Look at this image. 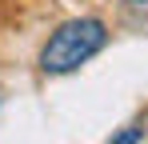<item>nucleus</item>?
Masks as SVG:
<instances>
[{
	"mask_svg": "<svg viewBox=\"0 0 148 144\" xmlns=\"http://www.w3.org/2000/svg\"><path fill=\"white\" fill-rule=\"evenodd\" d=\"M104 44H108V24L100 16H72V20L56 24V32L44 40L36 68L44 76H68L80 64H88Z\"/></svg>",
	"mask_w": 148,
	"mask_h": 144,
	"instance_id": "1",
	"label": "nucleus"
},
{
	"mask_svg": "<svg viewBox=\"0 0 148 144\" xmlns=\"http://www.w3.org/2000/svg\"><path fill=\"white\" fill-rule=\"evenodd\" d=\"M132 4H148V0H132Z\"/></svg>",
	"mask_w": 148,
	"mask_h": 144,
	"instance_id": "3",
	"label": "nucleus"
},
{
	"mask_svg": "<svg viewBox=\"0 0 148 144\" xmlns=\"http://www.w3.org/2000/svg\"><path fill=\"white\" fill-rule=\"evenodd\" d=\"M132 140H144V128H128V132H116L112 144H132Z\"/></svg>",
	"mask_w": 148,
	"mask_h": 144,
	"instance_id": "2",
	"label": "nucleus"
},
{
	"mask_svg": "<svg viewBox=\"0 0 148 144\" xmlns=\"http://www.w3.org/2000/svg\"><path fill=\"white\" fill-rule=\"evenodd\" d=\"M0 104H4V88H0Z\"/></svg>",
	"mask_w": 148,
	"mask_h": 144,
	"instance_id": "4",
	"label": "nucleus"
}]
</instances>
